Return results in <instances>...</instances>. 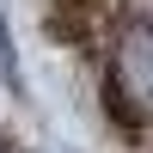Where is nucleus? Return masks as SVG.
<instances>
[{
    "instance_id": "1",
    "label": "nucleus",
    "mask_w": 153,
    "mask_h": 153,
    "mask_svg": "<svg viewBox=\"0 0 153 153\" xmlns=\"http://www.w3.org/2000/svg\"><path fill=\"white\" fill-rule=\"evenodd\" d=\"M110 110L153 129V19H129L110 37Z\"/></svg>"
},
{
    "instance_id": "2",
    "label": "nucleus",
    "mask_w": 153,
    "mask_h": 153,
    "mask_svg": "<svg viewBox=\"0 0 153 153\" xmlns=\"http://www.w3.org/2000/svg\"><path fill=\"white\" fill-rule=\"evenodd\" d=\"M0 74H6V86H19V55H12V31H6V19H0Z\"/></svg>"
},
{
    "instance_id": "3",
    "label": "nucleus",
    "mask_w": 153,
    "mask_h": 153,
    "mask_svg": "<svg viewBox=\"0 0 153 153\" xmlns=\"http://www.w3.org/2000/svg\"><path fill=\"white\" fill-rule=\"evenodd\" d=\"M147 153H153V147H147Z\"/></svg>"
}]
</instances>
